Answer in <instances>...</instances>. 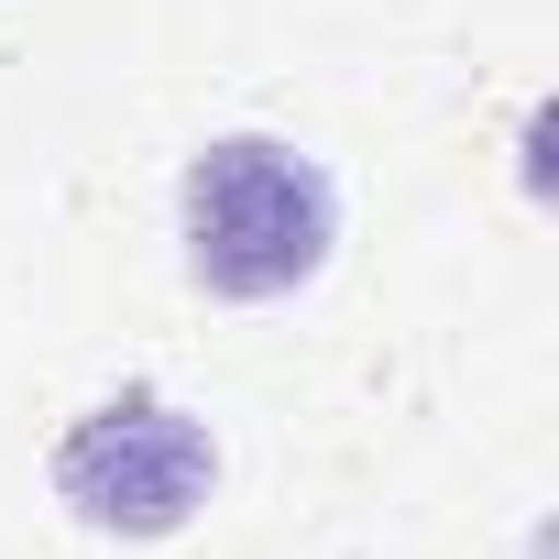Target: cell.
Returning a JSON list of instances; mask_svg holds the SVG:
<instances>
[{
	"instance_id": "6da1fadb",
	"label": "cell",
	"mask_w": 559,
	"mask_h": 559,
	"mask_svg": "<svg viewBox=\"0 0 559 559\" xmlns=\"http://www.w3.org/2000/svg\"><path fill=\"white\" fill-rule=\"evenodd\" d=\"M176 241L209 297H241V308L297 297L341 241V187L319 176V154L274 132H219L176 176Z\"/></svg>"
},
{
	"instance_id": "7a4b0ae2",
	"label": "cell",
	"mask_w": 559,
	"mask_h": 559,
	"mask_svg": "<svg viewBox=\"0 0 559 559\" xmlns=\"http://www.w3.org/2000/svg\"><path fill=\"white\" fill-rule=\"evenodd\" d=\"M209 483H219V439H209L176 395H154V384L99 395V406L56 439V493H67L78 526H99V537H176V526L209 504Z\"/></svg>"
}]
</instances>
